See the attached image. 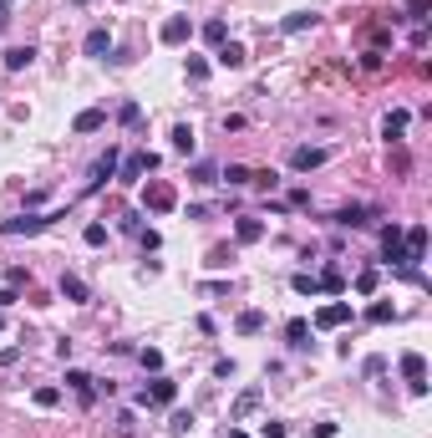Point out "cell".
I'll return each mask as SVG.
<instances>
[{"mask_svg":"<svg viewBox=\"0 0 432 438\" xmlns=\"http://www.w3.org/2000/svg\"><path fill=\"white\" fill-rule=\"evenodd\" d=\"M56 219H67V209H51V214H21V219H6V235L10 240H21V235H41L46 225H56Z\"/></svg>","mask_w":432,"mask_h":438,"instance_id":"cell-1","label":"cell"},{"mask_svg":"<svg viewBox=\"0 0 432 438\" xmlns=\"http://www.w3.org/2000/svg\"><path fill=\"white\" fill-rule=\"evenodd\" d=\"M117 163H122V148L107 143V153H102V158L91 163V174H87V194H97L102 184H112V178H117Z\"/></svg>","mask_w":432,"mask_h":438,"instance_id":"cell-2","label":"cell"},{"mask_svg":"<svg viewBox=\"0 0 432 438\" xmlns=\"http://www.w3.org/2000/svg\"><path fill=\"white\" fill-rule=\"evenodd\" d=\"M158 163H163L158 153H148V148H142V153H133L127 163H117V184H142V174H153Z\"/></svg>","mask_w":432,"mask_h":438,"instance_id":"cell-3","label":"cell"},{"mask_svg":"<svg viewBox=\"0 0 432 438\" xmlns=\"http://www.w3.org/2000/svg\"><path fill=\"white\" fill-rule=\"evenodd\" d=\"M173 204H178L173 184H163V178H158V184H142V209H148V214H168Z\"/></svg>","mask_w":432,"mask_h":438,"instance_id":"cell-4","label":"cell"},{"mask_svg":"<svg viewBox=\"0 0 432 438\" xmlns=\"http://www.w3.org/2000/svg\"><path fill=\"white\" fill-rule=\"evenodd\" d=\"M397 367H402V377H407V388L422 397V393H427V357H422V352H402Z\"/></svg>","mask_w":432,"mask_h":438,"instance_id":"cell-5","label":"cell"},{"mask_svg":"<svg viewBox=\"0 0 432 438\" xmlns=\"http://www.w3.org/2000/svg\"><path fill=\"white\" fill-rule=\"evenodd\" d=\"M382 260H387V265H412V260H407V244H402V225H397V219L382 229Z\"/></svg>","mask_w":432,"mask_h":438,"instance_id":"cell-6","label":"cell"},{"mask_svg":"<svg viewBox=\"0 0 432 438\" xmlns=\"http://www.w3.org/2000/svg\"><path fill=\"white\" fill-rule=\"evenodd\" d=\"M158 41H163V46H188V41H193V21H188V16H168L163 31H158Z\"/></svg>","mask_w":432,"mask_h":438,"instance_id":"cell-7","label":"cell"},{"mask_svg":"<svg viewBox=\"0 0 432 438\" xmlns=\"http://www.w3.org/2000/svg\"><path fill=\"white\" fill-rule=\"evenodd\" d=\"M346 321H351V301H331V306H321V311L310 316V326L331 331V326H346Z\"/></svg>","mask_w":432,"mask_h":438,"instance_id":"cell-8","label":"cell"},{"mask_svg":"<svg viewBox=\"0 0 432 438\" xmlns=\"http://www.w3.org/2000/svg\"><path fill=\"white\" fill-rule=\"evenodd\" d=\"M325 158H331V148H310V143H305V148L290 153V169H295V174H310V169H321Z\"/></svg>","mask_w":432,"mask_h":438,"instance_id":"cell-9","label":"cell"},{"mask_svg":"<svg viewBox=\"0 0 432 438\" xmlns=\"http://www.w3.org/2000/svg\"><path fill=\"white\" fill-rule=\"evenodd\" d=\"M173 397H178V382H173V377H153V388H142L138 403H163V408H168Z\"/></svg>","mask_w":432,"mask_h":438,"instance_id":"cell-10","label":"cell"},{"mask_svg":"<svg viewBox=\"0 0 432 438\" xmlns=\"http://www.w3.org/2000/svg\"><path fill=\"white\" fill-rule=\"evenodd\" d=\"M82 51H87V56H107V51H112V25H91Z\"/></svg>","mask_w":432,"mask_h":438,"instance_id":"cell-11","label":"cell"},{"mask_svg":"<svg viewBox=\"0 0 432 438\" xmlns=\"http://www.w3.org/2000/svg\"><path fill=\"white\" fill-rule=\"evenodd\" d=\"M407 123H412V112H407V107H391L387 118H382V133H387V143H402V133H407Z\"/></svg>","mask_w":432,"mask_h":438,"instance_id":"cell-12","label":"cell"},{"mask_svg":"<svg viewBox=\"0 0 432 438\" xmlns=\"http://www.w3.org/2000/svg\"><path fill=\"white\" fill-rule=\"evenodd\" d=\"M214 61H219V67H224V72H239L244 61H250V51H244L239 41H224V46L214 51Z\"/></svg>","mask_w":432,"mask_h":438,"instance_id":"cell-13","label":"cell"},{"mask_svg":"<svg viewBox=\"0 0 432 438\" xmlns=\"http://www.w3.org/2000/svg\"><path fill=\"white\" fill-rule=\"evenodd\" d=\"M336 225L341 229H361V225H371V209H366V204H346V209H336Z\"/></svg>","mask_w":432,"mask_h":438,"instance_id":"cell-14","label":"cell"},{"mask_svg":"<svg viewBox=\"0 0 432 438\" xmlns=\"http://www.w3.org/2000/svg\"><path fill=\"white\" fill-rule=\"evenodd\" d=\"M285 342L295 346V352H305L310 346V321L305 316H295V321H285Z\"/></svg>","mask_w":432,"mask_h":438,"instance_id":"cell-15","label":"cell"},{"mask_svg":"<svg viewBox=\"0 0 432 438\" xmlns=\"http://www.w3.org/2000/svg\"><path fill=\"white\" fill-rule=\"evenodd\" d=\"M259 408V388H244L239 397H234V408H229V423H239V418H250Z\"/></svg>","mask_w":432,"mask_h":438,"instance_id":"cell-16","label":"cell"},{"mask_svg":"<svg viewBox=\"0 0 432 438\" xmlns=\"http://www.w3.org/2000/svg\"><path fill=\"white\" fill-rule=\"evenodd\" d=\"M76 133H102V127H107V112H102V107H87V112H76Z\"/></svg>","mask_w":432,"mask_h":438,"instance_id":"cell-17","label":"cell"},{"mask_svg":"<svg viewBox=\"0 0 432 438\" xmlns=\"http://www.w3.org/2000/svg\"><path fill=\"white\" fill-rule=\"evenodd\" d=\"M316 21H321L316 10H290V16L280 21V31H285V36H295V31H310V25H316Z\"/></svg>","mask_w":432,"mask_h":438,"instance_id":"cell-18","label":"cell"},{"mask_svg":"<svg viewBox=\"0 0 432 438\" xmlns=\"http://www.w3.org/2000/svg\"><path fill=\"white\" fill-rule=\"evenodd\" d=\"M234 240H239V244H259V240H265V225H259V219H250V214H244L239 225H234Z\"/></svg>","mask_w":432,"mask_h":438,"instance_id":"cell-19","label":"cell"},{"mask_svg":"<svg viewBox=\"0 0 432 438\" xmlns=\"http://www.w3.org/2000/svg\"><path fill=\"white\" fill-rule=\"evenodd\" d=\"M31 61H36V46H31V41H25V46H10V51H6V72H25Z\"/></svg>","mask_w":432,"mask_h":438,"instance_id":"cell-20","label":"cell"},{"mask_svg":"<svg viewBox=\"0 0 432 438\" xmlns=\"http://www.w3.org/2000/svg\"><path fill=\"white\" fill-rule=\"evenodd\" d=\"M61 295H67L72 306H82V301H91V291H87V280H82V275H61Z\"/></svg>","mask_w":432,"mask_h":438,"instance_id":"cell-21","label":"cell"},{"mask_svg":"<svg viewBox=\"0 0 432 438\" xmlns=\"http://www.w3.org/2000/svg\"><path fill=\"white\" fill-rule=\"evenodd\" d=\"M91 382H97V377H87V372L67 367V388H72V393H82V403H91V397H97V388H91Z\"/></svg>","mask_w":432,"mask_h":438,"instance_id":"cell-22","label":"cell"},{"mask_svg":"<svg viewBox=\"0 0 432 438\" xmlns=\"http://www.w3.org/2000/svg\"><path fill=\"white\" fill-rule=\"evenodd\" d=\"M173 148L183 153V158H193V148H199V138H193V127H188V123H178V127H173Z\"/></svg>","mask_w":432,"mask_h":438,"instance_id":"cell-23","label":"cell"},{"mask_svg":"<svg viewBox=\"0 0 432 438\" xmlns=\"http://www.w3.org/2000/svg\"><path fill=\"white\" fill-rule=\"evenodd\" d=\"M366 321H371V326H387V321H397V306H391V301L366 306Z\"/></svg>","mask_w":432,"mask_h":438,"instance_id":"cell-24","label":"cell"},{"mask_svg":"<svg viewBox=\"0 0 432 438\" xmlns=\"http://www.w3.org/2000/svg\"><path fill=\"white\" fill-rule=\"evenodd\" d=\"M234 331H239V337H255V331H265V311H244L239 321H234Z\"/></svg>","mask_w":432,"mask_h":438,"instance_id":"cell-25","label":"cell"},{"mask_svg":"<svg viewBox=\"0 0 432 438\" xmlns=\"http://www.w3.org/2000/svg\"><path fill=\"white\" fill-rule=\"evenodd\" d=\"M82 240L91 244V250H102V244H107V225H102V219H91V225L82 229Z\"/></svg>","mask_w":432,"mask_h":438,"instance_id":"cell-26","label":"cell"},{"mask_svg":"<svg viewBox=\"0 0 432 438\" xmlns=\"http://www.w3.org/2000/svg\"><path fill=\"white\" fill-rule=\"evenodd\" d=\"M316 280H321V291H331V295L346 291V280H341V270H336V265H325V275H316Z\"/></svg>","mask_w":432,"mask_h":438,"instance_id":"cell-27","label":"cell"},{"mask_svg":"<svg viewBox=\"0 0 432 438\" xmlns=\"http://www.w3.org/2000/svg\"><path fill=\"white\" fill-rule=\"evenodd\" d=\"M219 178H224L229 189H244V184H250V169H244V163H229V169L219 174Z\"/></svg>","mask_w":432,"mask_h":438,"instance_id":"cell-28","label":"cell"},{"mask_svg":"<svg viewBox=\"0 0 432 438\" xmlns=\"http://www.w3.org/2000/svg\"><path fill=\"white\" fill-rule=\"evenodd\" d=\"M234 265V250L229 244H214V250H208V270H229Z\"/></svg>","mask_w":432,"mask_h":438,"instance_id":"cell-29","label":"cell"},{"mask_svg":"<svg viewBox=\"0 0 432 438\" xmlns=\"http://www.w3.org/2000/svg\"><path fill=\"white\" fill-rule=\"evenodd\" d=\"M188 178H193V184H214V178H219V169H214L208 158H199V163L188 169Z\"/></svg>","mask_w":432,"mask_h":438,"instance_id":"cell-30","label":"cell"},{"mask_svg":"<svg viewBox=\"0 0 432 438\" xmlns=\"http://www.w3.org/2000/svg\"><path fill=\"white\" fill-rule=\"evenodd\" d=\"M204 41H208V46H224V41H229V25H224V21H208V25H204Z\"/></svg>","mask_w":432,"mask_h":438,"instance_id":"cell-31","label":"cell"},{"mask_svg":"<svg viewBox=\"0 0 432 438\" xmlns=\"http://www.w3.org/2000/svg\"><path fill=\"white\" fill-rule=\"evenodd\" d=\"M117 123H122V127H138L142 123V107H138V102H122V107H117Z\"/></svg>","mask_w":432,"mask_h":438,"instance_id":"cell-32","label":"cell"},{"mask_svg":"<svg viewBox=\"0 0 432 438\" xmlns=\"http://www.w3.org/2000/svg\"><path fill=\"white\" fill-rule=\"evenodd\" d=\"M290 286H295V295H321V280H316V275H305V270H300Z\"/></svg>","mask_w":432,"mask_h":438,"instance_id":"cell-33","label":"cell"},{"mask_svg":"<svg viewBox=\"0 0 432 438\" xmlns=\"http://www.w3.org/2000/svg\"><path fill=\"white\" fill-rule=\"evenodd\" d=\"M250 184H259L265 194H274V189H280V174H274V169H259V174H250Z\"/></svg>","mask_w":432,"mask_h":438,"instance_id":"cell-34","label":"cell"},{"mask_svg":"<svg viewBox=\"0 0 432 438\" xmlns=\"http://www.w3.org/2000/svg\"><path fill=\"white\" fill-rule=\"evenodd\" d=\"M138 362L148 367V372H163V352H158V346H142V352H138Z\"/></svg>","mask_w":432,"mask_h":438,"instance_id":"cell-35","label":"cell"},{"mask_svg":"<svg viewBox=\"0 0 432 438\" xmlns=\"http://www.w3.org/2000/svg\"><path fill=\"white\" fill-rule=\"evenodd\" d=\"M31 397H36V408H56L61 403V388H36Z\"/></svg>","mask_w":432,"mask_h":438,"instance_id":"cell-36","label":"cell"},{"mask_svg":"<svg viewBox=\"0 0 432 438\" xmlns=\"http://www.w3.org/2000/svg\"><path fill=\"white\" fill-rule=\"evenodd\" d=\"M6 286H16V291L31 286V270H25V265H10V270H6Z\"/></svg>","mask_w":432,"mask_h":438,"instance_id":"cell-37","label":"cell"},{"mask_svg":"<svg viewBox=\"0 0 432 438\" xmlns=\"http://www.w3.org/2000/svg\"><path fill=\"white\" fill-rule=\"evenodd\" d=\"M391 169H397V174L412 169V158H407V148H402V143H391Z\"/></svg>","mask_w":432,"mask_h":438,"instance_id":"cell-38","label":"cell"},{"mask_svg":"<svg viewBox=\"0 0 432 438\" xmlns=\"http://www.w3.org/2000/svg\"><path fill=\"white\" fill-rule=\"evenodd\" d=\"M208 76V61L204 56H188V82H204Z\"/></svg>","mask_w":432,"mask_h":438,"instance_id":"cell-39","label":"cell"},{"mask_svg":"<svg viewBox=\"0 0 432 438\" xmlns=\"http://www.w3.org/2000/svg\"><path fill=\"white\" fill-rule=\"evenodd\" d=\"M356 291H361V295L376 291V270H361V275H356Z\"/></svg>","mask_w":432,"mask_h":438,"instance_id":"cell-40","label":"cell"},{"mask_svg":"<svg viewBox=\"0 0 432 438\" xmlns=\"http://www.w3.org/2000/svg\"><path fill=\"white\" fill-rule=\"evenodd\" d=\"M265 438H285V423L280 418H265Z\"/></svg>","mask_w":432,"mask_h":438,"instance_id":"cell-41","label":"cell"},{"mask_svg":"<svg viewBox=\"0 0 432 438\" xmlns=\"http://www.w3.org/2000/svg\"><path fill=\"white\" fill-rule=\"evenodd\" d=\"M16 301H21V295H16V286H6V291H0V311H10Z\"/></svg>","mask_w":432,"mask_h":438,"instance_id":"cell-42","label":"cell"},{"mask_svg":"<svg viewBox=\"0 0 432 438\" xmlns=\"http://www.w3.org/2000/svg\"><path fill=\"white\" fill-rule=\"evenodd\" d=\"M310 438H336V423H316V428H310Z\"/></svg>","mask_w":432,"mask_h":438,"instance_id":"cell-43","label":"cell"},{"mask_svg":"<svg viewBox=\"0 0 432 438\" xmlns=\"http://www.w3.org/2000/svg\"><path fill=\"white\" fill-rule=\"evenodd\" d=\"M6 25H10V6L0 0V31H6Z\"/></svg>","mask_w":432,"mask_h":438,"instance_id":"cell-44","label":"cell"},{"mask_svg":"<svg viewBox=\"0 0 432 438\" xmlns=\"http://www.w3.org/2000/svg\"><path fill=\"white\" fill-rule=\"evenodd\" d=\"M0 331H6V311H0Z\"/></svg>","mask_w":432,"mask_h":438,"instance_id":"cell-45","label":"cell"},{"mask_svg":"<svg viewBox=\"0 0 432 438\" xmlns=\"http://www.w3.org/2000/svg\"><path fill=\"white\" fill-rule=\"evenodd\" d=\"M72 6H87V0H72Z\"/></svg>","mask_w":432,"mask_h":438,"instance_id":"cell-46","label":"cell"}]
</instances>
